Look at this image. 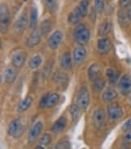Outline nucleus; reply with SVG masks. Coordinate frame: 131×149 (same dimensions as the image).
I'll return each mask as SVG.
<instances>
[{
    "label": "nucleus",
    "instance_id": "f257e3e1",
    "mask_svg": "<svg viewBox=\"0 0 131 149\" xmlns=\"http://www.w3.org/2000/svg\"><path fill=\"white\" fill-rule=\"evenodd\" d=\"M74 37L79 44L82 45H86L90 39V32L84 24H80L75 28Z\"/></svg>",
    "mask_w": 131,
    "mask_h": 149
},
{
    "label": "nucleus",
    "instance_id": "f03ea898",
    "mask_svg": "<svg viewBox=\"0 0 131 149\" xmlns=\"http://www.w3.org/2000/svg\"><path fill=\"white\" fill-rule=\"evenodd\" d=\"M10 14L7 7L4 3L0 5V31L2 33L7 32L9 24H10Z\"/></svg>",
    "mask_w": 131,
    "mask_h": 149
},
{
    "label": "nucleus",
    "instance_id": "7ed1b4c3",
    "mask_svg": "<svg viewBox=\"0 0 131 149\" xmlns=\"http://www.w3.org/2000/svg\"><path fill=\"white\" fill-rule=\"evenodd\" d=\"M90 103V95L86 87H82L79 89L77 96V105L80 109L85 110Z\"/></svg>",
    "mask_w": 131,
    "mask_h": 149
},
{
    "label": "nucleus",
    "instance_id": "20e7f679",
    "mask_svg": "<svg viewBox=\"0 0 131 149\" xmlns=\"http://www.w3.org/2000/svg\"><path fill=\"white\" fill-rule=\"evenodd\" d=\"M24 131V127L21 124V122L19 118L14 119L9 125L8 133L10 135H12L14 138H19Z\"/></svg>",
    "mask_w": 131,
    "mask_h": 149
},
{
    "label": "nucleus",
    "instance_id": "39448f33",
    "mask_svg": "<svg viewBox=\"0 0 131 149\" xmlns=\"http://www.w3.org/2000/svg\"><path fill=\"white\" fill-rule=\"evenodd\" d=\"M119 88L123 95H128L131 93V75L124 74L119 83Z\"/></svg>",
    "mask_w": 131,
    "mask_h": 149
},
{
    "label": "nucleus",
    "instance_id": "423d86ee",
    "mask_svg": "<svg viewBox=\"0 0 131 149\" xmlns=\"http://www.w3.org/2000/svg\"><path fill=\"white\" fill-rule=\"evenodd\" d=\"M27 24H28L27 14L26 12H24L19 16L14 24V31L15 33L18 35H21L26 29Z\"/></svg>",
    "mask_w": 131,
    "mask_h": 149
},
{
    "label": "nucleus",
    "instance_id": "0eeeda50",
    "mask_svg": "<svg viewBox=\"0 0 131 149\" xmlns=\"http://www.w3.org/2000/svg\"><path fill=\"white\" fill-rule=\"evenodd\" d=\"M42 129H43V124L41 122L36 123L29 130V133L28 135V142L29 143H33V142L36 141L39 134H41Z\"/></svg>",
    "mask_w": 131,
    "mask_h": 149
},
{
    "label": "nucleus",
    "instance_id": "6e6552de",
    "mask_svg": "<svg viewBox=\"0 0 131 149\" xmlns=\"http://www.w3.org/2000/svg\"><path fill=\"white\" fill-rule=\"evenodd\" d=\"M41 35L43 34L41 33V29H34L27 40V45L28 47H35L36 45H37L41 41Z\"/></svg>",
    "mask_w": 131,
    "mask_h": 149
},
{
    "label": "nucleus",
    "instance_id": "1a4fd4ad",
    "mask_svg": "<svg viewBox=\"0 0 131 149\" xmlns=\"http://www.w3.org/2000/svg\"><path fill=\"white\" fill-rule=\"evenodd\" d=\"M108 114H109V119L112 121H115L120 118L123 114L122 109L118 104H110L108 108Z\"/></svg>",
    "mask_w": 131,
    "mask_h": 149
},
{
    "label": "nucleus",
    "instance_id": "9d476101",
    "mask_svg": "<svg viewBox=\"0 0 131 149\" xmlns=\"http://www.w3.org/2000/svg\"><path fill=\"white\" fill-rule=\"evenodd\" d=\"M62 37H63V34L61 31L58 30L56 32H54L48 40V45L49 47L52 49H56L58 47V45H60L61 41L62 40Z\"/></svg>",
    "mask_w": 131,
    "mask_h": 149
},
{
    "label": "nucleus",
    "instance_id": "9b49d317",
    "mask_svg": "<svg viewBox=\"0 0 131 149\" xmlns=\"http://www.w3.org/2000/svg\"><path fill=\"white\" fill-rule=\"evenodd\" d=\"M86 49L83 48L82 45L75 47V50H74V61H75V63L77 64V65H80L84 61L85 58H86Z\"/></svg>",
    "mask_w": 131,
    "mask_h": 149
},
{
    "label": "nucleus",
    "instance_id": "f8f14e48",
    "mask_svg": "<svg viewBox=\"0 0 131 149\" xmlns=\"http://www.w3.org/2000/svg\"><path fill=\"white\" fill-rule=\"evenodd\" d=\"M98 51L101 54H106L111 49V41L109 38H101L97 43Z\"/></svg>",
    "mask_w": 131,
    "mask_h": 149
},
{
    "label": "nucleus",
    "instance_id": "ddd939ff",
    "mask_svg": "<svg viewBox=\"0 0 131 149\" xmlns=\"http://www.w3.org/2000/svg\"><path fill=\"white\" fill-rule=\"evenodd\" d=\"M105 112L103 109H98L97 110L94 112L92 120H93V124L96 128L100 127L103 125V123L105 121Z\"/></svg>",
    "mask_w": 131,
    "mask_h": 149
},
{
    "label": "nucleus",
    "instance_id": "4468645a",
    "mask_svg": "<svg viewBox=\"0 0 131 149\" xmlns=\"http://www.w3.org/2000/svg\"><path fill=\"white\" fill-rule=\"evenodd\" d=\"M61 67L65 70H71L72 67V61H71V57L70 53L65 52L62 54L60 60Z\"/></svg>",
    "mask_w": 131,
    "mask_h": 149
},
{
    "label": "nucleus",
    "instance_id": "2eb2a0df",
    "mask_svg": "<svg viewBox=\"0 0 131 149\" xmlns=\"http://www.w3.org/2000/svg\"><path fill=\"white\" fill-rule=\"evenodd\" d=\"M66 125H67V119H66V118L65 117H61L53 125L52 131L54 134H58V133H60L61 131H62L64 130Z\"/></svg>",
    "mask_w": 131,
    "mask_h": 149
},
{
    "label": "nucleus",
    "instance_id": "dca6fc26",
    "mask_svg": "<svg viewBox=\"0 0 131 149\" xmlns=\"http://www.w3.org/2000/svg\"><path fill=\"white\" fill-rule=\"evenodd\" d=\"M12 64L16 68L21 67L25 62V55L22 52H19L15 54L12 57Z\"/></svg>",
    "mask_w": 131,
    "mask_h": 149
},
{
    "label": "nucleus",
    "instance_id": "f3484780",
    "mask_svg": "<svg viewBox=\"0 0 131 149\" xmlns=\"http://www.w3.org/2000/svg\"><path fill=\"white\" fill-rule=\"evenodd\" d=\"M53 81L59 86H66L68 83V78L66 74L62 73L60 71H57L53 77Z\"/></svg>",
    "mask_w": 131,
    "mask_h": 149
},
{
    "label": "nucleus",
    "instance_id": "a211bd4d",
    "mask_svg": "<svg viewBox=\"0 0 131 149\" xmlns=\"http://www.w3.org/2000/svg\"><path fill=\"white\" fill-rule=\"evenodd\" d=\"M83 16L81 14V12L79 11L78 8H75L73 11H71V14L68 16V21L71 24H76V23L79 22Z\"/></svg>",
    "mask_w": 131,
    "mask_h": 149
},
{
    "label": "nucleus",
    "instance_id": "6ab92c4d",
    "mask_svg": "<svg viewBox=\"0 0 131 149\" xmlns=\"http://www.w3.org/2000/svg\"><path fill=\"white\" fill-rule=\"evenodd\" d=\"M4 75H5V80H6V82L11 84V83H13L15 81V78H16V75H17V73H16V71L15 70V68L9 67L5 70Z\"/></svg>",
    "mask_w": 131,
    "mask_h": 149
},
{
    "label": "nucleus",
    "instance_id": "aec40b11",
    "mask_svg": "<svg viewBox=\"0 0 131 149\" xmlns=\"http://www.w3.org/2000/svg\"><path fill=\"white\" fill-rule=\"evenodd\" d=\"M101 72V67L98 64H92L88 69V76L91 80H95L98 78V75Z\"/></svg>",
    "mask_w": 131,
    "mask_h": 149
},
{
    "label": "nucleus",
    "instance_id": "412c9836",
    "mask_svg": "<svg viewBox=\"0 0 131 149\" xmlns=\"http://www.w3.org/2000/svg\"><path fill=\"white\" fill-rule=\"evenodd\" d=\"M130 19L129 18L127 12L125 11H120L118 14V22L120 24V25L123 28H126L130 24Z\"/></svg>",
    "mask_w": 131,
    "mask_h": 149
},
{
    "label": "nucleus",
    "instance_id": "4be33fe9",
    "mask_svg": "<svg viewBox=\"0 0 131 149\" xmlns=\"http://www.w3.org/2000/svg\"><path fill=\"white\" fill-rule=\"evenodd\" d=\"M33 102V98L30 96L27 97L26 98H24L18 105V111L19 112H24L27 110L29 108Z\"/></svg>",
    "mask_w": 131,
    "mask_h": 149
},
{
    "label": "nucleus",
    "instance_id": "5701e85b",
    "mask_svg": "<svg viewBox=\"0 0 131 149\" xmlns=\"http://www.w3.org/2000/svg\"><path fill=\"white\" fill-rule=\"evenodd\" d=\"M117 97V93L115 90L108 89L103 94V101L105 102H111Z\"/></svg>",
    "mask_w": 131,
    "mask_h": 149
},
{
    "label": "nucleus",
    "instance_id": "b1692460",
    "mask_svg": "<svg viewBox=\"0 0 131 149\" xmlns=\"http://www.w3.org/2000/svg\"><path fill=\"white\" fill-rule=\"evenodd\" d=\"M38 19V13L37 9L36 8H33L31 9L30 12V23H29V26L31 29H35L37 26Z\"/></svg>",
    "mask_w": 131,
    "mask_h": 149
},
{
    "label": "nucleus",
    "instance_id": "393cba45",
    "mask_svg": "<svg viewBox=\"0 0 131 149\" xmlns=\"http://www.w3.org/2000/svg\"><path fill=\"white\" fill-rule=\"evenodd\" d=\"M41 63H42V58L40 55H36L34 56L33 58L29 61L28 67H29L30 69L34 70V69H37V67H39Z\"/></svg>",
    "mask_w": 131,
    "mask_h": 149
},
{
    "label": "nucleus",
    "instance_id": "a878e982",
    "mask_svg": "<svg viewBox=\"0 0 131 149\" xmlns=\"http://www.w3.org/2000/svg\"><path fill=\"white\" fill-rule=\"evenodd\" d=\"M110 29H111V23L109 21H105L100 27L98 33L100 36H105L110 32Z\"/></svg>",
    "mask_w": 131,
    "mask_h": 149
},
{
    "label": "nucleus",
    "instance_id": "bb28decb",
    "mask_svg": "<svg viewBox=\"0 0 131 149\" xmlns=\"http://www.w3.org/2000/svg\"><path fill=\"white\" fill-rule=\"evenodd\" d=\"M105 81L104 79L97 78L96 79H95V80H94L93 89L95 92H96V93L101 92V90L105 88Z\"/></svg>",
    "mask_w": 131,
    "mask_h": 149
},
{
    "label": "nucleus",
    "instance_id": "cd10ccee",
    "mask_svg": "<svg viewBox=\"0 0 131 149\" xmlns=\"http://www.w3.org/2000/svg\"><path fill=\"white\" fill-rule=\"evenodd\" d=\"M59 101V96L57 93H51L49 94L48 97V101H47V107L51 108L53 106H54L58 103V101Z\"/></svg>",
    "mask_w": 131,
    "mask_h": 149
},
{
    "label": "nucleus",
    "instance_id": "c85d7f7f",
    "mask_svg": "<svg viewBox=\"0 0 131 149\" xmlns=\"http://www.w3.org/2000/svg\"><path fill=\"white\" fill-rule=\"evenodd\" d=\"M88 6H89V1L88 0H81V2L79 3V6L77 7L83 17H85L87 13Z\"/></svg>",
    "mask_w": 131,
    "mask_h": 149
},
{
    "label": "nucleus",
    "instance_id": "c756f323",
    "mask_svg": "<svg viewBox=\"0 0 131 149\" xmlns=\"http://www.w3.org/2000/svg\"><path fill=\"white\" fill-rule=\"evenodd\" d=\"M45 4L49 11H57V8H58V2H57V0H45Z\"/></svg>",
    "mask_w": 131,
    "mask_h": 149
},
{
    "label": "nucleus",
    "instance_id": "7c9ffc66",
    "mask_svg": "<svg viewBox=\"0 0 131 149\" xmlns=\"http://www.w3.org/2000/svg\"><path fill=\"white\" fill-rule=\"evenodd\" d=\"M79 107L77 104H72L70 109V112H71V117H72V119L75 121V120L78 119L79 116Z\"/></svg>",
    "mask_w": 131,
    "mask_h": 149
},
{
    "label": "nucleus",
    "instance_id": "2f4dec72",
    "mask_svg": "<svg viewBox=\"0 0 131 149\" xmlns=\"http://www.w3.org/2000/svg\"><path fill=\"white\" fill-rule=\"evenodd\" d=\"M94 7H95V10L99 13H101L104 11L105 8V2L104 0H95L94 1Z\"/></svg>",
    "mask_w": 131,
    "mask_h": 149
},
{
    "label": "nucleus",
    "instance_id": "473e14b6",
    "mask_svg": "<svg viewBox=\"0 0 131 149\" xmlns=\"http://www.w3.org/2000/svg\"><path fill=\"white\" fill-rule=\"evenodd\" d=\"M41 31L42 34H47L50 30V21L49 20H45L41 26Z\"/></svg>",
    "mask_w": 131,
    "mask_h": 149
},
{
    "label": "nucleus",
    "instance_id": "72a5a7b5",
    "mask_svg": "<svg viewBox=\"0 0 131 149\" xmlns=\"http://www.w3.org/2000/svg\"><path fill=\"white\" fill-rule=\"evenodd\" d=\"M71 148V144L67 140H62L57 143L55 149H70Z\"/></svg>",
    "mask_w": 131,
    "mask_h": 149
},
{
    "label": "nucleus",
    "instance_id": "f704fd0d",
    "mask_svg": "<svg viewBox=\"0 0 131 149\" xmlns=\"http://www.w3.org/2000/svg\"><path fill=\"white\" fill-rule=\"evenodd\" d=\"M39 142L42 145H48L51 142V136L48 134H44L43 136H41V138L40 139V141Z\"/></svg>",
    "mask_w": 131,
    "mask_h": 149
},
{
    "label": "nucleus",
    "instance_id": "c9c22d12",
    "mask_svg": "<svg viewBox=\"0 0 131 149\" xmlns=\"http://www.w3.org/2000/svg\"><path fill=\"white\" fill-rule=\"evenodd\" d=\"M123 142L124 143H125V144L131 143V130L130 131H127V133L124 135Z\"/></svg>",
    "mask_w": 131,
    "mask_h": 149
},
{
    "label": "nucleus",
    "instance_id": "e433bc0d",
    "mask_svg": "<svg viewBox=\"0 0 131 149\" xmlns=\"http://www.w3.org/2000/svg\"><path fill=\"white\" fill-rule=\"evenodd\" d=\"M48 97H49V94L45 95L41 98V101H40V107L41 108H45L47 107V101H48Z\"/></svg>",
    "mask_w": 131,
    "mask_h": 149
},
{
    "label": "nucleus",
    "instance_id": "4c0bfd02",
    "mask_svg": "<svg viewBox=\"0 0 131 149\" xmlns=\"http://www.w3.org/2000/svg\"><path fill=\"white\" fill-rule=\"evenodd\" d=\"M131 4V0H119V6L121 8H125L130 7Z\"/></svg>",
    "mask_w": 131,
    "mask_h": 149
},
{
    "label": "nucleus",
    "instance_id": "58836bf2",
    "mask_svg": "<svg viewBox=\"0 0 131 149\" xmlns=\"http://www.w3.org/2000/svg\"><path fill=\"white\" fill-rule=\"evenodd\" d=\"M122 130L124 131H130L131 130V118L129 119L127 122L124 123V125L122 126Z\"/></svg>",
    "mask_w": 131,
    "mask_h": 149
},
{
    "label": "nucleus",
    "instance_id": "ea45409f",
    "mask_svg": "<svg viewBox=\"0 0 131 149\" xmlns=\"http://www.w3.org/2000/svg\"><path fill=\"white\" fill-rule=\"evenodd\" d=\"M118 78H119V73L116 72V71H114L113 74L109 78V81H110L111 84H114V83H116V81L118 79Z\"/></svg>",
    "mask_w": 131,
    "mask_h": 149
},
{
    "label": "nucleus",
    "instance_id": "a19ab883",
    "mask_svg": "<svg viewBox=\"0 0 131 149\" xmlns=\"http://www.w3.org/2000/svg\"><path fill=\"white\" fill-rule=\"evenodd\" d=\"M113 73H114V71L112 70V69H109V70H107V71H106V74H107V76H108L109 79L112 76Z\"/></svg>",
    "mask_w": 131,
    "mask_h": 149
},
{
    "label": "nucleus",
    "instance_id": "79ce46f5",
    "mask_svg": "<svg viewBox=\"0 0 131 149\" xmlns=\"http://www.w3.org/2000/svg\"><path fill=\"white\" fill-rule=\"evenodd\" d=\"M127 13L128 15H129V18H130V19L131 21V4L130 5V8H129V10H128Z\"/></svg>",
    "mask_w": 131,
    "mask_h": 149
},
{
    "label": "nucleus",
    "instance_id": "37998d69",
    "mask_svg": "<svg viewBox=\"0 0 131 149\" xmlns=\"http://www.w3.org/2000/svg\"><path fill=\"white\" fill-rule=\"evenodd\" d=\"M35 149H44V148H43V147H41V146H37V147Z\"/></svg>",
    "mask_w": 131,
    "mask_h": 149
},
{
    "label": "nucleus",
    "instance_id": "c03bdc74",
    "mask_svg": "<svg viewBox=\"0 0 131 149\" xmlns=\"http://www.w3.org/2000/svg\"><path fill=\"white\" fill-rule=\"evenodd\" d=\"M122 149H129V148H128L127 147H124V148Z\"/></svg>",
    "mask_w": 131,
    "mask_h": 149
},
{
    "label": "nucleus",
    "instance_id": "a18cd8bd",
    "mask_svg": "<svg viewBox=\"0 0 131 149\" xmlns=\"http://www.w3.org/2000/svg\"><path fill=\"white\" fill-rule=\"evenodd\" d=\"M130 105H131V97H130Z\"/></svg>",
    "mask_w": 131,
    "mask_h": 149
}]
</instances>
